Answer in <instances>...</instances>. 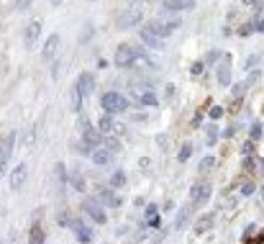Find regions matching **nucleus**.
I'll list each match as a JSON object with an SVG mask.
<instances>
[{
  "label": "nucleus",
  "mask_w": 264,
  "mask_h": 244,
  "mask_svg": "<svg viewBox=\"0 0 264 244\" xmlns=\"http://www.w3.org/2000/svg\"><path fill=\"white\" fill-rule=\"evenodd\" d=\"M159 206L157 203H149L147 209H144V216H147V221H149V227H159Z\"/></svg>",
  "instance_id": "5701e85b"
},
{
  "label": "nucleus",
  "mask_w": 264,
  "mask_h": 244,
  "mask_svg": "<svg viewBox=\"0 0 264 244\" xmlns=\"http://www.w3.org/2000/svg\"><path fill=\"white\" fill-rule=\"evenodd\" d=\"M29 244H47V231L39 221H31V231H29Z\"/></svg>",
  "instance_id": "dca6fc26"
},
{
  "label": "nucleus",
  "mask_w": 264,
  "mask_h": 244,
  "mask_svg": "<svg viewBox=\"0 0 264 244\" xmlns=\"http://www.w3.org/2000/svg\"><path fill=\"white\" fill-rule=\"evenodd\" d=\"M254 170H257V159H254V155L244 157V173H254Z\"/></svg>",
  "instance_id": "4c0bfd02"
},
{
  "label": "nucleus",
  "mask_w": 264,
  "mask_h": 244,
  "mask_svg": "<svg viewBox=\"0 0 264 244\" xmlns=\"http://www.w3.org/2000/svg\"><path fill=\"white\" fill-rule=\"evenodd\" d=\"M208 65H205V62L203 59H200V62H193V67H190V75H193V77H200V75H203V70H205Z\"/></svg>",
  "instance_id": "f704fd0d"
},
{
  "label": "nucleus",
  "mask_w": 264,
  "mask_h": 244,
  "mask_svg": "<svg viewBox=\"0 0 264 244\" xmlns=\"http://www.w3.org/2000/svg\"><path fill=\"white\" fill-rule=\"evenodd\" d=\"M200 121H203V116H200V113H198V116H195V119H193V123H190V126H193V129H198V126H200Z\"/></svg>",
  "instance_id": "09e8293b"
},
{
  "label": "nucleus",
  "mask_w": 264,
  "mask_h": 244,
  "mask_svg": "<svg viewBox=\"0 0 264 244\" xmlns=\"http://www.w3.org/2000/svg\"><path fill=\"white\" fill-rule=\"evenodd\" d=\"M69 98H72V111L75 113H82V103H85V95L77 90V85H72L69 90Z\"/></svg>",
  "instance_id": "4be33fe9"
},
{
  "label": "nucleus",
  "mask_w": 264,
  "mask_h": 244,
  "mask_svg": "<svg viewBox=\"0 0 264 244\" xmlns=\"http://www.w3.org/2000/svg\"><path fill=\"white\" fill-rule=\"evenodd\" d=\"M16 131H11L8 137L3 139V144H0V159H5V162H11V157H13V149H16Z\"/></svg>",
  "instance_id": "4468645a"
},
{
  "label": "nucleus",
  "mask_w": 264,
  "mask_h": 244,
  "mask_svg": "<svg viewBox=\"0 0 264 244\" xmlns=\"http://www.w3.org/2000/svg\"><path fill=\"white\" fill-rule=\"evenodd\" d=\"M90 3H93V0H90Z\"/></svg>",
  "instance_id": "6e6d98bb"
},
{
  "label": "nucleus",
  "mask_w": 264,
  "mask_h": 244,
  "mask_svg": "<svg viewBox=\"0 0 264 244\" xmlns=\"http://www.w3.org/2000/svg\"><path fill=\"white\" fill-rule=\"evenodd\" d=\"M75 85H77V90L85 98H90V95L95 93V75H93V72H80L77 80H75Z\"/></svg>",
  "instance_id": "0eeeda50"
},
{
  "label": "nucleus",
  "mask_w": 264,
  "mask_h": 244,
  "mask_svg": "<svg viewBox=\"0 0 264 244\" xmlns=\"http://www.w3.org/2000/svg\"><path fill=\"white\" fill-rule=\"evenodd\" d=\"M139 103L141 105H147V108H157L159 105V98L151 93V90H144V93L139 95Z\"/></svg>",
  "instance_id": "b1692460"
},
{
  "label": "nucleus",
  "mask_w": 264,
  "mask_h": 244,
  "mask_svg": "<svg viewBox=\"0 0 264 244\" xmlns=\"http://www.w3.org/2000/svg\"><path fill=\"white\" fill-rule=\"evenodd\" d=\"M215 167V157L213 155H208V157H203V159H200V165H198V173H211V170Z\"/></svg>",
  "instance_id": "bb28decb"
},
{
  "label": "nucleus",
  "mask_w": 264,
  "mask_h": 244,
  "mask_svg": "<svg viewBox=\"0 0 264 244\" xmlns=\"http://www.w3.org/2000/svg\"><path fill=\"white\" fill-rule=\"evenodd\" d=\"M93 34H95V29H93V26H85V29H82V34H80V44H85V41H90V39H93Z\"/></svg>",
  "instance_id": "e433bc0d"
},
{
  "label": "nucleus",
  "mask_w": 264,
  "mask_h": 244,
  "mask_svg": "<svg viewBox=\"0 0 264 244\" xmlns=\"http://www.w3.org/2000/svg\"><path fill=\"white\" fill-rule=\"evenodd\" d=\"M167 13H182V11H193L195 0H162Z\"/></svg>",
  "instance_id": "f8f14e48"
},
{
  "label": "nucleus",
  "mask_w": 264,
  "mask_h": 244,
  "mask_svg": "<svg viewBox=\"0 0 264 244\" xmlns=\"http://www.w3.org/2000/svg\"><path fill=\"white\" fill-rule=\"evenodd\" d=\"M129 3H131V0H129Z\"/></svg>",
  "instance_id": "4d7b16f0"
},
{
  "label": "nucleus",
  "mask_w": 264,
  "mask_h": 244,
  "mask_svg": "<svg viewBox=\"0 0 264 244\" xmlns=\"http://www.w3.org/2000/svg\"><path fill=\"white\" fill-rule=\"evenodd\" d=\"M221 59H223V54H221V49H211V52L205 54V59H203V62H205L208 67H213V65H218V62H221Z\"/></svg>",
  "instance_id": "c756f323"
},
{
  "label": "nucleus",
  "mask_w": 264,
  "mask_h": 244,
  "mask_svg": "<svg viewBox=\"0 0 264 244\" xmlns=\"http://www.w3.org/2000/svg\"><path fill=\"white\" fill-rule=\"evenodd\" d=\"M254 26H257V31L264 34V18H259V21H254Z\"/></svg>",
  "instance_id": "49530a36"
},
{
  "label": "nucleus",
  "mask_w": 264,
  "mask_h": 244,
  "mask_svg": "<svg viewBox=\"0 0 264 244\" xmlns=\"http://www.w3.org/2000/svg\"><path fill=\"white\" fill-rule=\"evenodd\" d=\"M239 193H241L244 198H249V195L257 193V185H254V180H244V183L239 185Z\"/></svg>",
  "instance_id": "7c9ffc66"
},
{
  "label": "nucleus",
  "mask_w": 264,
  "mask_h": 244,
  "mask_svg": "<svg viewBox=\"0 0 264 244\" xmlns=\"http://www.w3.org/2000/svg\"><path fill=\"white\" fill-rule=\"evenodd\" d=\"M139 167H144V170H147V167H151V162H149L147 157H141V159H139Z\"/></svg>",
  "instance_id": "de8ad7c7"
},
{
  "label": "nucleus",
  "mask_w": 264,
  "mask_h": 244,
  "mask_svg": "<svg viewBox=\"0 0 264 244\" xmlns=\"http://www.w3.org/2000/svg\"><path fill=\"white\" fill-rule=\"evenodd\" d=\"M69 185L75 188V191H80V193L87 191V183H85V177H82L80 170H72V173H69Z\"/></svg>",
  "instance_id": "412c9836"
},
{
  "label": "nucleus",
  "mask_w": 264,
  "mask_h": 244,
  "mask_svg": "<svg viewBox=\"0 0 264 244\" xmlns=\"http://www.w3.org/2000/svg\"><path fill=\"white\" fill-rule=\"evenodd\" d=\"M33 0H13V11H29Z\"/></svg>",
  "instance_id": "ea45409f"
},
{
  "label": "nucleus",
  "mask_w": 264,
  "mask_h": 244,
  "mask_svg": "<svg viewBox=\"0 0 264 244\" xmlns=\"http://www.w3.org/2000/svg\"><path fill=\"white\" fill-rule=\"evenodd\" d=\"M98 129L103 131V134H113L118 126H116V121H113V113H103L98 119Z\"/></svg>",
  "instance_id": "6ab92c4d"
},
{
  "label": "nucleus",
  "mask_w": 264,
  "mask_h": 244,
  "mask_svg": "<svg viewBox=\"0 0 264 244\" xmlns=\"http://www.w3.org/2000/svg\"><path fill=\"white\" fill-rule=\"evenodd\" d=\"M108 185L116 188V191H118V188H123L126 185V173H123V170H116V173L108 177Z\"/></svg>",
  "instance_id": "393cba45"
},
{
  "label": "nucleus",
  "mask_w": 264,
  "mask_h": 244,
  "mask_svg": "<svg viewBox=\"0 0 264 244\" xmlns=\"http://www.w3.org/2000/svg\"><path fill=\"white\" fill-rule=\"evenodd\" d=\"M103 147H108L111 152H116V155H118V152H121V141H118L113 134H105V137H103Z\"/></svg>",
  "instance_id": "c85d7f7f"
},
{
  "label": "nucleus",
  "mask_w": 264,
  "mask_h": 244,
  "mask_svg": "<svg viewBox=\"0 0 264 244\" xmlns=\"http://www.w3.org/2000/svg\"><path fill=\"white\" fill-rule=\"evenodd\" d=\"M100 203H103L105 209H121V203H123V201L116 195V188L108 185L105 191H100Z\"/></svg>",
  "instance_id": "ddd939ff"
},
{
  "label": "nucleus",
  "mask_w": 264,
  "mask_h": 244,
  "mask_svg": "<svg viewBox=\"0 0 264 244\" xmlns=\"http://www.w3.org/2000/svg\"><path fill=\"white\" fill-rule=\"evenodd\" d=\"M236 131H239V126L231 123V126H226V129L221 131V137H223V139H233V137H236Z\"/></svg>",
  "instance_id": "58836bf2"
},
{
  "label": "nucleus",
  "mask_w": 264,
  "mask_h": 244,
  "mask_svg": "<svg viewBox=\"0 0 264 244\" xmlns=\"http://www.w3.org/2000/svg\"><path fill=\"white\" fill-rule=\"evenodd\" d=\"M26 177H29V167H26V162H21L11 170V191H21L26 185Z\"/></svg>",
  "instance_id": "1a4fd4ad"
},
{
  "label": "nucleus",
  "mask_w": 264,
  "mask_h": 244,
  "mask_svg": "<svg viewBox=\"0 0 264 244\" xmlns=\"http://www.w3.org/2000/svg\"><path fill=\"white\" fill-rule=\"evenodd\" d=\"M59 75V62H51V77Z\"/></svg>",
  "instance_id": "a18cd8bd"
},
{
  "label": "nucleus",
  "mask_w": 264,
  "mask_h": 244,
  "mask_svg": "<svg viewBox=\"0 0 264 244\" xmlns=\"http://www.w3.org/2000/svg\"><path fill=\"white\" fill-rule=\"evenodd\" d=\"M213 224H215V213H203V216L195 221L193 231H195V234H205V231L213 229Z\"/></svg>",
  "instance_id": "2eb2a0df"
},
{
  "label": "nucleus",
  "mask_w": 264,
  "mask_h": 244,
  "mask_svg": "<svg viewBox=\"0 0 264 244\" xmlns=\"http://www.w3.org/2000/svg\"><path fill=\"white\" fill-rule=\"evenodd\" d=\"M141 18H144V13L139 11V8L129 5L126 11L118 13V18H116V29H118V31H129V29H133V26L141 23Z\"/></svg>",
  "instance_id": "7ed1b4c3"
},
{
  "label": "nucleus",
  "mask_w": 264,
  "mask_h": 244,
  "mask_svg": "<svg viewBox=\"0 0 264 244\" xmlns=\"http://www.w3.org/2000/svg\"><path fill=\"white\" fill-rule=\"evenodd\" d=\"M223 113H226V108H221V105H211V108H208V119H211V121L223 119Z\"/></svg>",
  "instance_id": "473e14b6"
},
{
  "label": "nucleus",
  "mask_w": 264,
  "mask_h": 244,
  "mask_svg": "<svg viewBox=\"0 0 264 244\" xmlns=\"http://www.w3.org/2000/svg\"><path fill=\"white\" fill-rule=\"evenodd\" d=\"M254 234H257V224H247L244 227V242H251Z\"/></svg>",
  "instance_id": "c9c22d12"
},
{
  "label": "nucleus",
  "mask_w": 264,
  "mask_h": 244,
  "mask_svg": "<svg viewBox=\"0 0 264 244\" xmlns=\"http://www.w3.org/2000/svg\"><path fill=\"white\" fill-rule=\"evenodd\" d=\"M249 139H251V141H259V139H262V123H259V121H254V123H251V129H249Z\"/></svg>",
  "instance_id": "72a5a7b5"
},
{
  "label": "nucleus",
  "mask_w": 264,
  "mask_h": 244,
  "mask_svg": "<svg viewBox=\"0 0 264 244\" xmlns=\"http://www.w3.org/2000/svg\"><path fill=\"white\" fill-rule=\"evenodd\" d=\"M49 3H51V5H62L65 0H49Z\"/></svg>",
  "instance_id": "3c124183"
},
{
  "label": "nucleus",
  "mask_w": 264,
  "mask_h": 244,
  "mask_svg": "<svg viewBox=\"0 0 264 244\" xmlns=\"http://www.w3.org/2000/svg\"><path fill=\"white\" fill-rule=\"evenodd\" d=\"M172 206H175V203H172L169 198H167V201H165V206H162V213H169V211H172Z\"/></svg>",
  "instance_id": "c03bdc74"
},
{
  "label": "nucleus",
  "mask_w": 264,
  "mask_h": 244,
  "mask_svg": "<svg viewBox=\"0 0 264 244\" xmlns=\"http://www.w3.org/2000/svg\"><path fill=\"white\" fill-rule=\"evenodd\" d=\"M257 31V26H254V21L251 23H244L241 29H239V36H249V34H254Z\"/></svg>",
  "instance_id": "a19ab883"
},
{
  "label": "nucleus",
  "mask_w": 264,
  "mask_h": 244,
  "mask_svg": "<svg viewBox=\"0 0 264 244\" xmlns=\"http://www.w3.org/2000/svg\"><path fill=\"white\" fill-rule=\"evenodd\" d=\"M211 191H213L211 180H198V183L190 188V206H193V209H200V206H205L208 198H211Z\"/></svg>",
  "instance_id": "f03ea898"
},
{
  "label": "nucleus",
  "mask_w": 264,
  "mask_h": 244,
  "mask_svg": "<svg viewBox=\"0 0 264 244\" xmlns=\"http://www.w3.org/2000/svg\"><path fill=\"white\" fill-rule=\"evenodd\" d=\"M175 93H177V90H175V85L169 83V85L165 87V101H175Z\"/></svg>",
  "instance_id": "79ce46f5"
},
{
  "label": "nucleus",
  "mask_w": 264,
  "mask_h": 244,
  "mask_svg": "<svg viewBox=\"0 0 264 244\" xmlns=\"http://www.w3.org/2000/svg\"><path fill=\"white\" fill-rule=\"evenodd\" d=\"M57 49H59V34H51L47 39V44L41 47V62H54Z\"/></svg>",
  "instance_id": "9d476101"
},
{
  "label": "nucleus",
  "mask_w": 264,
  "mask_h": 244,
  "mask_svg": "<svg viewBox=\"0 0 264 244\" xmlns=\"http://www.w3.org/2000/svg\"><path fill=\"white\" fill-rule=\"evenodd\" d=\"M167 141H169V139H167V134H159V137H157V144H159L162 149H167Z\"/></svg>",
  "instance_id": "37998d69"
},
{
  "label": "nucleus",
  "mask_w": 264,
  "mask_h": 244,
  "mask_svg": "<svg viewBox=\"0 0 264 244\" xmlns=\"http://www.w3.org/2000/svg\"><path fill=\"white\" fill-rule=\"evenodd\" d=\"M244 5H257V0H244Z\"/></svg>",
  "instance_id": "603ef678"
},
{
  "label": "nucleus",
  "mask_w": 264,
  "mask_h": 244,
  "mask_svg": "<svg viewBox=\"0 0 264 244\" xmlns=\"http://www.w3.org/2000/svg\"><path fill=\"white\" fill-rule=\"evenodd\" d=\"M100 105H103V111L105 113H123V111H129V98H123L121 93H116V90H108V93H103V98H100Z\"/></svg>",
  "instance_id": "f257e3e1"
},
{
  "label": "nucleus",
  "mask_w": 264,
  "mask_h": 244,
  "mask_svg": "<svg viewBox=\"0 0 264 244\" xmlns=\"http://www.w3.org/2000/svg\"><path fill=\"white\" fill-rule=\"evenodd\" d=\"M190 211H193V206H190V201H187V203H185V206H182V209L177 211V219H175V224H172V227H175L177 231L187 227V219H190Z\"/></svg>",
  "instance_id": "a211bd4d"
},
{
  "label": "nucleus",
  "mask_w": 264,
  "mask_h": 244,
  "mask_svg": "<svg viewBox=\"0 0 264 244\" xmlns=\"http://www.w3.org/2000/svg\"><path fill=\"white\" fill-rule=\"evenodd\" d=\"M0 244H5V242H0Z\"/></svg>",
  "instance_id": "5fc2aeb1"
},
{
  "label": "nucleus",
  "mask_w": 264,
  "mask_h": 244,
  "mask_svg": "<svg viewBox=\"0 0 264 244\" xmlns=\"http://www.w3.org/2000/svg\"><path fill=\"white\" fill-rule=\"evenodd\" d=\"M41 36V21H31L29 26H26V31H23V41L29 44H36V39Z\"/></svg>",
  "instance_id": "f3484780"
},
{
  "label": "nucleus",
  "mask_w": 264,
  "mask_h": 244,
  "mask_svg": "<svg viewBox=\"0 0 264 244\" xmlns=\"http://www.w3.org/2000/svg\"><path fill=\"white\" fill-rule=\"evenodd\" d=\"M218 139H221V131H218V126L215 123H208L205 126V147H215L218 144Z\"/></svg>",
  "instance_id": "aec40b11"
},
{
  "label": "nucleus",
  "mask_w": 264,
  "mask_h": 244,
  "mask_svg": "<svg viewBox=\"0 0 264 244\" xmlns=\"http://www.w3.org/2000/svg\"><path fill=\"white\" fill-rule=\"evenodd\" d=\"M69 229L75 231V237H77V242H80V244H90V242L95 239L93 229H90L82 219H75V221H72V227H69Z\"/></svg>",
  "instance_id": "423d86ee"
},
{
  "label": "nucleus",
  "mask_w": 264,
  "mask_h": 244,
  "mask_svg": "<svg viewBox=\"0 0 264 244\" xmlns=\"http://www.w3.org/2000/svg\"><path fill=\"white\" fill-rule=\"evenodd\" d=\"M193 144H190V141H185V144H182V147H180V152H177V162H182V165H185V162L190 159V157H193Z\"/></svg>",
  "instance_id": "a878e982"
},
{
  "label": "nucleus",
  "mask_w": 264,
  "mask_h": 244,
  "mask_svg": "<svg viewBox=\"0 0 264 244\" xmlns=\"http://www.w3.org/2000/svg\"><path fill=\"white\" fill-rule=\"evenodd\" d=\"M113 157H116V152H111L108 147H98L93 155H90V159H93L95 167H108L113 162Z\"/></svg>",
  "instance_id": "9b49d317"
},
{
  "label": "nucleus",
  "mask_w": 264,
  "mask_h": 244,
  "mask_svg": "<svg viewBox=\"0 0 264 244\" xmlns=\"http://www.w3.org/2000/svg\"><path fill=\"white\" fill-rule=\"evenodd\" d=\"M231 72H233V59L231 54H223V59L218 62V70H215V77L221 85H231Z\"/></svg>",
  "instance_id": "39448f33"
},
{
  "label": "nucleus",
  "mask_w": 264,
  "mask_h": 244,
  "mask_svg": "<svg viewBox=\"0 0 264 244\" xmlns=\"http://www.w3.org/2000/svg\"><path fill=\"white\" fill-rule=\"evenodd\" d=\"M54 173H57V177H59L62 188H65V185H69V173H67V167L62 165V162H57V165H54Z\"/></svg>",
  "instance_id": "cd10ccee"
},
{
  "label": "nucleus",
  "mask_w": 264,
  "mask_h": 244,
  "mask_svg": "<svg viewBox=\"0 0 264 244\" xmlns=\"http://www.w3.org/2000/svg\"><path fill=\"white\" fill-rule=\"evenodd\" d=\"M82 211H85V216L93 224H105L108 221L105 206L100 203V198H85V201H82Z\"/></svg>",
  "instance_id": "20e7f679"
},
{
  "label": "nucleus",
  "mask_w": 264,
  "mask_h": 244,
  "mask_svg": "<svg viewBox=\"0 0 264 244\" xmlns=\"http://www.w3.org/2000/svg\"><path fill=\"white\" fill-rule=\"evenodd\" d=\"M5 170H8V162H5V159H0V177H3Z\"/></svg>",
  "instance_id": "8fccbe9b"
},
{
  "label": "nucleus",
  "mask_w": 264,
  "mask_h": 244,
  "mask_svg": "<svg viewBox=\"0 0 264 244\" xmlns=\"http://www.w3.org/2000/svg\"><path fill=\"white\" fill-rule=\"evenodd\" d=\"M259 62H262L259 54H251V57H247V62H244V70H247V72L257 70V67H259Z\"/></svg>",
  "instance_id": "2f4dec72"
},
{
  "label": "nucleus",
  "mask_w": 264,
  "mask_h": 244,
  "mask_svg": "<svg viewBox=\"0 0 264 244\" xmlns=\"http://www.w3.org/2000/svg\"><path fill=\"white\" fill-rule=\"evenodd\" d=\"M141 3H157V0H141Z\"/></svg>",
  "instance_id": "864d4df0"
},
{
  "label": "nucleus",
  "mask_w": 264,
  "mask_h": 244,
  "mask_svg": "<svg viewBox=\"0 0 264 244\" xmlns=\"http://www.w3.org/2000/svg\"><path fill=\"white\" fill-rule=\"evenodd\" d=\"M139 36H141V41L147 44V47H151V49H162V44H165V39H162V36L154 31L149 23H144V26H141Z\"/></svg>",
  "instance_id": "6e6552de"
}]
</instances>
